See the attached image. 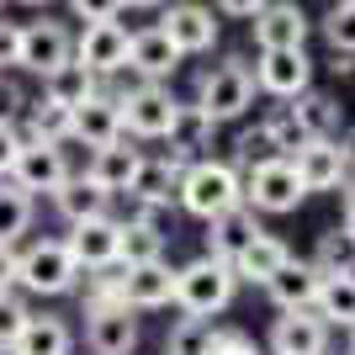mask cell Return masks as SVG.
Wrapping results in <instances>:
<instances>
[{
  "label": "cell",
  "mask_w": 355,
  "mask_h": 355,
  "mask_svg": "<svg viewBox=\"0 0 355 355\" xmlns=\"http://www.w3.org/2000/svg\"><path fill=\"white\" fill-rule=\"evenodd\" d=\"M175 202L191 212V218L212 223V218H223V212L244 207V170H239L234 159H196V164H186V175H180Z\"/></svg>",
  "instance_id": "6da1fadb"
},
{
  "label": "cell",
  "mask_w": 355,
  "mask_h": 355,
  "mask_svg": "<svg viewBox=\"0 0 355 355\" xmlns=\"http://www.w3.org/2000/svg\"><path fill=\"white\" fill-rule=\"evenodd\" d=\"M254 64L250 59H239V53H228L223 64H212L202 80H196V112L212 122V128H223V122H234V117H244L254 106Z\"/></svg>",
  "instance_id": "7a4b0ae2"
},
{
  "label": "cell",
  "mask_w": 355,
  "mask_h": 355,
  "mask_svg": "<svg viewBox=\"0 0 355 355\" xmlns=\"http://www.w3.org/2000/svg\"><path fill=\"white\" fill-rule=\"evenodd\" d=\"M234 292H239L234 266H223V260H212V254H196L191 266L175 270V308H180V318L212 324V318L234 302Z\"/></svg>",
  "instance_id": "3957f363"
},
{
  "label": "cell",
  "mask_w": 355,
  "mask_h": 355,
  "mask_svg": "<svg viewBox=\"0 0 355 355\" xmlns=\"http://www.w3.org/2000/svg\"><path fill=\"white\" fill-rule=\"evenodd\" d=\"M117 106H122V133L133 144H170L186 101H175L170 85H133L117 96Z\"/></svg>",
  "instance_id": "277c9868"
},
{
  "label": "cell",
  "mask_w": 355,
  "mask_h": 355,
  "mask_svg": "<svg viewBox=\"0 0 355 355\" xmlns=\"http://www.w3.org/2000/svg\"><path fill=\"white\" fill-rule=\"evenodd\" d=\"M16 286L32 297H64L80 286V266L69 260L64 239H32L27 250H16Z\"/></svg>",
  "instance_id": "5b68a950"
},
{
  "label": "cell",
  "mask_w": 355,
  "mask_h": 355,
  "mask_svg": "<svg viewBox=\"0 0 355 355\" xmlns=\"http://www.w3.org/2000/svg\"><path fill=\"white\" fill-rule=\"evenodd\" d=\"M308 202V191H302V180H297V164L292 159H266L254 164V170H244V207L260 218H282V212H297Z\"/></svg>",
  "instance_id": "8992f818"
},
{
  "label": "cell",
  "mask_w": 355,
  "mask_h": 355,
  "mask_svg": "<svg viewBox=\"0 0 355 355\" xmlns=\"http://www.w3.org/2000/svg\"><path fill=\"white\" fill-rule=\"evenodd\" d=\"M69 59H74V32L64 27V21H53V16L21 21V64H16V69L48 80V74H59Z\"/></svg>",
  "instance_id": "52a82bcc"
},
{
  "label": "cell",
  "mask_w": 355,
  "mask_h": 355,
  "mask_svg": "<svg viewBox=\"0 0 355 355\" xmlns=\"http://www.w3.org/2000/svg\"><path fill=\"white\" fill-rule=\"evenodd\" d=\"M64 250L69 260L80 266V276H96V270H117L122 266V218H96V223H80L64 234Z\"/></svg>",
  "instance_id": "ba28073f"
},
{
  "label": "cell",
  "mask_w": 355,
  "mask_h": 355,
  "mask_svg": "<svg viewBox=\"0 0 355 355\" xmlns=\"http://www.w3.org/2000/svg\"><path fill=\"white\" fill-rule=\"evenodd\" d=\"M128 48H133V32L122 21H90L74 37V64H85L96 80H106V74L128 69Z\"/></svg>",
  "instance_id": "9c48e42d"
},
{
  "label": "cell",
  "mask_w": 355,
  "mask_h": 355,
  "mask_svg": "<svg viewBox=\"0 0 355 355\" xmlns=\"http://www.w3.org/2000/svg\"><path fill=\"white\" fill-rule=\"evenodd\" d=\"M159 27H164V37L180 48V59H191V53H212V48H218L223 21H218L212 6L180 0V6H164V11H159Z\"/></svg>",
  "instance_id": "30bf717a"
},
{
  "label": "cell",
  "mask_w": 355,
  "mask_h": 355,
  "mask_svg": "<svg viewBox=\"0 0 355 355\" xmlns=\"http://www.w3.org/2000/svg\"><path fill=\"white\" fill-rule=\"evenodd\" d=\"M250 27H254L260 53H297V48L308 43L313 21L297 0H270V6H260V16H254Z\"/></svg>",
  "instance_id": "8fae6325"
},
{
  "label": "cell",
  "mask_w": 355,
  "mask_h": 355,
  "mask_svg": "<svg viewBox=\"0 0 355 355\" xmlns=\"http://www.w3.org/2000/svg\"><path fill=\"white\" fill-rule=\"evenodd\" d=\"M69 159L64 148H48V144H21L16 154V170H11V186L21 196H59V186L69 180Z\"/></svg>",
  "instance_id": "7c38bea8"
},
{
  "label": "cell",
  "mask_w": 355,
  "mask_h": 355,
  "mask_svg": "<svg viewBox=\"0 0 355 355\" xmlns=\"http://www.w3.org/2000/svg\"><path fill=\"white\" fill-rule=\"evenodd\" d=\"M254 85L276 96V101H302L313 90V59L308 48H297V53H260L254 59Z\"/></svg>",
  "instance_id": "4fadbf2b"
},
{
  "label": "cell",
  "mask_w": 355,
  "mask_h": 355,
  "mask_svg": "<svg viewBox=\"0 0 355 355\" xmlns=\"http://www.w3.org/2000/svg\"><path fill=\"white\" fill-rule=\"evenodd\" d=\"M138 170H144V148H138L133 138H122V144H112V148H96L80 175L106 196H128L133 180H138Z\"/></svg>",
  "instance_id": "5bb4252c"
},
{
  "label": "cell",
  "mask_w": 355,
  "mask_h": 355,
  "mask_svg": "<svg viewBox=\"0 0 355 355\" xmlns=\"http://www.w3.org/2000/svg\"><path fill=\"white\" fill-rule=\"evenodd\" d=\"M85 350L90 355H133L138 350V313L133 308H90L85 313Z\"/></svg>",
  "instance_id": "9a60e30c"
},
{
  "label": "cell",
  "mask_w": 355,
  "mask_h": 355,
  "mask_svg": "<svg viewBox=\"0 0 355 355\" xmlns=\"http://www.w3.org/2000/svg\"><path fill=\"white\" fill-rule=\"evenodd\" d=\"M128 69L138 74V85H164L170 74L180 69V48L164 37V27H138L133 32V48H128Z\"/></svg>",
  "instance_id": "2e32d148"
},
{
  "label": "cell",
  "mask_w": 355,
  "mask_h": 355,
  "mask_svg": "<svg viewBox=\"0 0 355 355\" xmlns=\"http://www.w3.org/2000/svg\"><path fill=\"white\" fill-rule=\"evenodd\" d=\"M170 302H175V266H170V260L122 270V308L159 313V308H170Z\"/></svg>",
  "instance_id": "e0dca14e"
},
{
  "label": "cell",
  "mask_w": 355,
  "mask_h": 355,
  "mask_svg": "<svg viewBox=\"0 0 355 355\" xmlns=\"http://www.w3.org/2000/svg\"><path fill=\"white\" fill-rule=\"evenodd\" d=\"M318 292H324V270L313 266V260H286L266 286V297L282 313H313L318 308Z\"/></svg>",
  "instance_id": "ac0fdd59"
},
{
  "label": "cell",
  "mask_w": 355,
  "mask_h": 355,
  "mask_svg": "<svg viewBox=\"0 0 355 355\" xmlns=\"http://www.w3.org/2000/svg\"><path fill=\"white\" fill-rule=\"evenodd\" d=\"M270 355H329V324L318 313H282L266 334Z\"/></svg>",
  "instance_id": "d6986e66"
},
{
  "label": "cell",
  "mask_w": 355,
  "mask_h": 355,
  "mask_svg": "<svg viewBox=\"0 0 355 355\" xmlns=\"http://www.w3.org/2000/svg\"><path fill=\"white\" fill-rule=\"evenodd\" d=\"M122 106H117V96L112 90H101V96H90L80 112H74V144H85L90 154L96 148H112V144H122Z\"/></svg>",
  "instance_id": "ffe728a7"
},
{
  "label": "cell",
  "mask_w": 355,
  "mask_h": 355,
  "mask_svg": "<svg viewBox=\"0 0 355 355\" xmlns=\"http://www.w3.org/2000/svg\"><path fill=\"white\" fill-rule=\"evenodd\" d=\"M292 164H297V180H302V191H308V196L345 191V180H350V164H345L340 144H308Z\"/></svg>",
  "instance_id": "44dd1931"
},
{
  "label": "cell",
  "mask_w": 355,
  "mask_h": 355,
  "mask_svg": "<svg viewBox=\"0 0 355 355\" xmlns=\"http://www.w3.org/2000/svg\"><path fill=\"white\" fill-rule=\"evenodd\" d=\"M260 234H266L260 218H254L250 207H234V212H223V218L207 223V254H212V260H223V266H234Z\"/></svg>",
  "instance_id": "7402d4cb"
},
{
  "label": "cell",
  "mask_w": 355,
  "mask_h": 355,
  "mask_svg": "<svg viewBox=\"0 0 355 355\" xmlns=\"http://www.w3.org/2000/svg\"><path fill=\"white\" fill-rule=\"evenodd\" d=\"M180 175H186V164H175L170 154H159V159H148V154H144V170H138L128 202H133V207H144V212L170 207V196L180 191Z\"/></svg>",
  "instance_id": "603a6c76"
},
{
  "label": "cell",
  "mask_w": 355,
  "mask_h": 355,
  "mask_svg": "<svg viewBox=\"0 0 355 355\" xmlns=\"http://www.w3.org/2000/svg\"><path fill=\"white\" fill-rule=\"evenodd\" d=\"M292 117L302 122V133H308L313 144H340L345 138V106L334 101L329 90H308V96L292 106Z\"/></svg>",
  "instance_id": "cb8c5ba5"
},
{
  "label": "cell",
  "mask_w": 355,
  "mask_h": 355,
  "mask_svg": "<svg viewBox=\"0 0 355 355\" xmlns=\"http://www.w3.org/2000/svg\"><path fill=\"white\" fill-rule=\"evenodd\" d=\"M53 207H59V218L69 223V228H80V223H96V218H112V196L96 191L85 175H69L59 186V196H53Z\"/></svg>",
  "instance_id": "d4e9b609"
},
{
  "label": "cell",
  "mask_w": 355,
  "mask_h": 355,
  "mask_svg": "<svg viewBox=\"0 0 355 355\" xmlns=\"http://www.w3.org/2000/svg\"><path fill=\"white\" fill-rule=\"evenodd\" d=\"M292 260V250H286V239H276V234H260L250 244V250L234 260V276L239 282H250V286H270V276Z\"/></svg>",
  "instance_id": "484cf974"
},
{
  "label": "cell",
  "mask_w": 355,
  "mask_h": 355,
  "mask_svg": "<svg viewBox=\"0 0 355 355\" xmlns=\"http://www.w3.org/2000/svg\"><path fill=\"white\" fill-rule=\"evenodd\" d=\"M90 96H101V80H96L85 64H74V59L64 64L59 74H48V80H43V101L64 106V112H80Z\"/></svg>",
  "instance_id": "4316f807"
},
{
  "label": "cell",
  "mask_w": 355,
  "mask_h": 355,
  "mask_svg": "<svg viewBox=\"0 0 355 355\" xmlns=\"http://www.w3.org/2000/svg\"><path fill=\"white\" fill-rule=\"evenodd\" d=\"M74 350V329L64 324V318H53V313H32V324L21 329V340H16L11 355H69Z\"/></svg>",
  "instance_id": "83f0119b"
},
{
  "label": "cell",
  "mask_w": 355,
  "mask_h": 355,
  "mask_svg": "<svg viewBox=\"0 0 355 355\" xmlns=\"http://www.w3.org/2000/svg\"><path fill=\"white\" fill-rule=\"evenodd\" d=\"M27 144H48V148H64L74 144V112H64V106L53 101H32L27 106Z\"/></svg>",
  "instance_id": "f1b7e54d"
},
{
  "label": "cell",
  "mask_w": 355,
  "mask_h": 355,
  "mask_svg": "<svg viewBox=\"0 0 355 355\" xmlns=\"http://www.w3.org/2000/svg\"><path fill=\"white\" fill-rule=\"evenodd\" d=\"M154 260H164V228H159V223L122 218V270L154 266Z\"/></svg>",
  "instance_id": "f546056e"
},
{
  "label": "cell",
  "mask_w": 355,
  "mask_h": 355,
  "mask_svg": "<svg viewBox=\"0 0 355 355\" xmlns=\"http://www.w3.org/2000/svg\"><path fill=\"white\" fill-rule=\"evenodd\" d=\"M212 133H218V128H212L196 106H180V122H175V133H170V159L175 164H196L202 148L212 144Z\"/></svg>",
  "instance_id": "4dcf8cb0"
},
{
  "label": "cell",
  "mask_w": 355,
  "mask_h": 355,
  "mask_svg": "<svg viewBox=\"0 0 355 355\" xmlns=\"http://www.w3.org/2000/svg\"><path fill=\"white\" fill-rule=\"evenodd\" d=\"M318 318L329 324V334L334 329H350L355 334V276H324V292H318Z\"/></svg>",
  "instance_id": "1f68e13d"
},
{
  "label": "cell",
  "mask_w": 355,
  "mask_h": 355,
  "mask_svg": "<svg viewBox=\"0 0 355 355\" xmlns=\"http://www.w3.org/2000/svg\"><path fill=\"white\" fill-rule=\"evenodd\" d=\"M313 266L324 276H355V234L350 228H324L318 234V250H313Z\"/></svg>",
  "instance_id": "d6a6232c"
},
{
  "label": "cell",
  "mask_w": 355,
  "mask_h": 355,
  "mask_svg": "<svg viewBox=\"0 0 355 355\" xmlns=\"http://www.w3.org/2000/svg\"><path fill=\"white\" fill-rule=\"evenodd\" d=\"M260 128H266L270 148H276V159H297V154H302V148L313 144V138L302 133V122L292 117V106H276V112H270V117L260 122Z\"/></svg>",
  "instance_id": "836d02e7"
},
{
  "label": "cell",
  "mask_w": 355,
  "mask_h": 355,
  "mask_svg": "<svg viewBox=\"0 0 355 355\" xmlns=\"http://www.w3.org/2000/svg\"><path fill=\"white\" fill-rule=\"evenodd\" d=\"M32 228V196H21L11 180H0V244L16 250V239Z\"/></svg>",
  "instance_id": "e575fe53"
},
{
  "label": "cell",
  "mask_w": 355,
  "mask_h": 355,
  "mask_svg": "<svg viewBox=\"0 0 355 355\" xmlns=\"http://www.w3.org/2000/svg\"><path fill=\"white\" fill-rule=\"evenodd\" d=\"M318 27H324L329 48H334L340 59H355V0H334Z\"/></svg>",
  "instance_id": "d590c367"
},
{
  "label": "cell",
  "mask_w": 355,
  "mask_h": 355,
  "mask_svg": "<svg viewBox=\"0 0 355 355\" xmlns=\"http://www.w3.org/2000/svg\"><path fill=\"white\" fill-rule=\"evenodd\" d=\"M212 334H218V324L180 318V324L170 329V340H164V355H207L212 350Z\"/></svg>",
  "instance_id": "8d00e7d4"
},
{
  "label": "cell",
  "mask_w": 355,
  "mask_h": 355,
  "mask_svg": "<svg viewBox=\"0 0 355 355\" xmlns=\"http://www.w3.org/2000/svg\"><path fill=\"white\" fill-rule=\"evenodd\" d=\"M27 324H32V308L16 292H6L0 297V350H16V340H21Z\"/></svg>",
  "instance_id": "74e56055"
},
{
  "label": "cell",
  "mask_w": 355,
  "mask_h": 355,
  "mask_svg": "<svg viewBox=\"0 0 355 355\" xmlns=\"http://www.w3.org/2000/svg\"><path fill=\"white\" fill-rule=\"evenodd\" d=\"M117 302H122V266L117 270H96L90 286H85V313L90 308H117Z\"/></svg>",
  "instance_id": "f35d334b"
},
{
  "label": "cell",
  "mask_w": 355,
  "mask_h": 355,
  "mask_svg": "<svg viewBox=\"0 0 355 355\" xmlns=\"http://www.w3.org/2000/svg\"><path fill=\"white\" fill-rule=\"evenodd\" d=\"M266 159H276V148H270L266 128H254V133H244V138H239V159H234V164L254 170V164H266Z\"/></svg>",
  "instance_id": "ab89813d"
},
{
  "label": "cell",
  "mask_w": 355,
  "mask_h": 355,
  "mask_svg": "<svg viewBox=\"0 0 355 355\" xmlns=\"http://www.w3.org/2000/svg\"><path fill=\"white\" fill-rule=\"evenodd\" d=\"M16 117H27V90L16 85L11 74H0V122L16 128Z\"/></svg>",
  "instance_id": "60d3db41"
},
{
  "label": "cell",
  "mask_w": 355,
  "mask_h": 355,
  "mask_svg": "<svg viewBox=\"0 0 355 355\" xmlns=\"http://www.w3.org/2000/svg\"><path fill=\"white\" fill-rule=\"evenodd\" d=\"M207 355H260V350H254V340L244 334V329H218Z\"/></svg>",
  "instance_id": "b9f144b4"
},
{
  "label": "cell",
  "mask_w": 355,
  "mask_h": 355,
  "mask_svg": "<svg viewBox=\"0 0 355 355\" xmlns=\"http://www.w3.org/2000/svg\"><path fill=\"white\" fill-rule=\"evenodd\" d=\"M11 64H21V21L0 16V74L11 69Z\"/></svg>",
  "instance_id": "7bdbcfd3"
},
{
  "label": "cell",
  "mask_w": 355,
  "mask_h": 355,
  "mask_svg": "<svg viewBox=\"0 0 355 355\" xmlns=\"http://www.w3.org/2000/svg\"><path fill=\"white\" fill-rule=\"evenodd\" d=\"M21 144H27V138H21V128H6V122H0V180H11Z\"/></svg>",
  "instance_id": "ee69618b"
},
{
  "label": "cell",
  "mask_w": 355,
  "mask_h": 355,
  "mask_svg": "<svg viewBox=\"0 0 355 355\" xmlns=\"http://www.w3.org/2000/svg\"><path fill=\"white\" fill-rule=\"evenodd\" d=\"M16 286V250H6V244H0V297L11 292Z\"/></svg>",
  "instance_id": "f6af8a7d"
},
{
  "label": "cell",
  "mask_w": 355,
  "mask_h": 355,
  "mask_svg": "<svg viewBox=\"0 0 355 355\" xmlns=\"http://www.w3.org/2000/svg\"><path fill=\"white\" fill-rule=\"evenodd\" d=\"M340 223L355 234V180H345V191H340Z\"/></svg>",
  "instance_id": "bcb514c9"
},
{
  "label": "cell",
  "mask_w": 355,
  "mask_h": 355,
  "mask_svg": "<svg viewBox=\"0 0 355 355\" xmlns=\"http://www.w3.org/2000/svg\"><path fill=\"white\" fill-rule=\"evenodd\" d=\"M218 16H250L254 21V16H260V0H223Z\"/></svg>",
  "instance_id": "7dc6e473"
},
{
  "label": "cell",
  "mask_w": 355,
  "mask_h": 355,
  "mask_svg": "<svg viewBox=\"0 0 355 355\" xmlns=\"http://www.w3.org/2000/svg\"><path fill=\"white\" fill-rule=\"evenodd\" d=\"M340 148H345V164H350V180H355V128L340 138Z\"/></svg>",
  "instance_id": "c3c4849f"
},
{
  "label": "cell",
  "mask_w": 355,
  "mask_h": 355,
  "mask_svg": "<svg viewBox=\"0 0 355 355\" xmlns=\"http://www.w3.org/2000/svg\"><path fill=\"white\" fill-rule=\"evenodd\" d=\"M350 355H355V334H350Z\"/></svg>",
  "instance_id": "681fc988"
},
{
  "label": "cell",
  "mask_w": 355,
  "mask_h": 355,
  "mask_svg": "<svg viewBox=\"0 0 355 355\" xmlns=\"http://www.w3.org/2000/svg\"><path fill=\"white\" fill-rule=\"evenodd\" d=\"M0 355H11V350H0Z\"/></svg>",
  "instance_id": "f907efd6"
}]
</instances>
